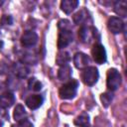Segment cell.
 <instances>
[{"label":"cell","instance_id":"4316f807","mask_svg":"<svg viewBox=\"0 0 127 127\" xmlns=\"http://www.w3.org/2000/svg\"><path fill=\"white\" fill-rule=\"evenodd\" d=\"M1 4H3V1H0V5H1Z\"/></svg>","mask_w":127,"mask_h":127},{"label":"cell","instance_id":"ffe728a7","mask_svg":"<svg viewBox=\"0 0 127 127\" xmlns=\"http://www.w3.org/2000/svg\"><path fill=\"white\" fill-rule=\"evenodd\" d=\"M22 62L23 64H35L37 63V57L35 54H32V53H25L23 54V57H22Z\"/></svg>","mask_w":127,"mask_h":127},{"label":"cell","instance_id":"9a60e30c","mask_svg":"<svg viewBox=\"0 0 127 127\" xmlns=\"http://www.w3.org/2000/svg\"><path fill=\"white\" fill-rule=\"evenodd\" d=\"M13 116H14V119L17 122H20V121L25 120L27 118V112H26L24 106L21 105V104H17L16 107H15V109H14Z\"/></svg>","mask_w":127,"mask_h":127},{"label":"cell","instance_id":"277c9868","mask_svg":"<svg viewBox=\"0 0 127 127\" xmlns=\"http://www.w3.org/2000/svg\"><path fill=\"white\" fill-rule=\"evenodd\" d=\"M91 55L95 63L99 64H102L106 62V51L101 44H95L92 47Z\"/></svg>","mask_w":127,"mask_h":127},{"label":"cell","instance_id":"30bf717a","mask_svg":"<svg viewBox=\"0 0 127 127\" xmlns=\"http://www.w3.org/2000/svg\"><path fill=\"white\" fill-rule=\"evenodd\" d=\"M44 102V97L41 94H32L27 97L26 99V105L30 109H38Z\"/></svg>","mask_w":127,"mask_h":127},{"label":"cell","instance_id":"7c38bea8","mask_svg":"<svg viewBox=\"0 0 127 127\" xmlns=\"http://www.w3.org/2000/svg\"><path fill=\"white\" fill-rule=\"evenodd\" d=\"M12 71L19 78H25L29 74V68L23 63H16V64H14L13 66H12Z\"/></svg>","mask_w":127,"mask_h":127},{"label":"cell","instance_id":"4fadbf2b","mask_svg":"<svg viewBox=\"0 0 127 127\" xmlns=\"http://www.w3.org/2000/svg\"><path fill=\"white\" fill-rule=\"evenodd\" d=\"M77 6H78L77 0H64L61 2V9L65 14L71 13Z\"/></svg>","mask_w":127,"mask_h":127},{"label":"cell","instance_id":"cb8c5ba5","mask_svg":"<svg viewBox=\"0 0 127 127\" xmlns=\"http://www.w3.org/2000/svg\"><path fill=\"white\" fill-rule=\"evenodd\" d=\"M0 23H1V25H12V23H13V18H12V16H10V15H3V17L1 18V20H0Z\"/></svg>","mask_w":127,"mask_h":127},{"label":"cell","instance_id":"44dd1931","mask_svg":"<svg viewBox=\"0 0 127 127\" xmlns=\"http://www.w3.org/2000/svg\"><path fill=\"white\" fill-rule=\"evenodd\" d=\"M28 85H29V88L34 90V91H39L42 89V82L37 79L36 77H32L29 79V82H28Z\"/></svg>","mask_w":127,"mask_h":127},{"label":"cell","instance_id":"d6986e66","mask_svg":"<svg viewBox=\"0 0 127 127\" xmlns=\"http://www.w3.org/2000/svg\"><path fill=\"white\" fill-rule=\"evenodd\" d=\"M69 60H70V57L67 52H60L57 56L56 62H57V64L59 65H64L69 62Z\"/></svg>","mask_w":127,"mask_h":127},{"label":"cell","instance_id":"7402d4cb","mask_svg":"<svg viewBox=\"0 0 127 127\" xmlns=\"http://www.w3.org/2000/svg\"><path fill=\"white\" fill-rule=\"evenodd\" d=\"M113 99V94L111 92H104L100 95V100L104 107H108Z\"/></svg>","mask_w":127,"mask_h":127},{"label":"cell","instance_id":"52a82bcc","mask_svg":"<svg viewBox=\"0 0 127 127\" xmlns=\"http://www.w3.org/2000/svg\"><path fill=\"white\" fill-rule=\"evenodd\" d=\"M107 26L108 29L111 33L113 34H119L122 33L124 30V23L123 21L119 18V17H111L109 18L108 22H107Z\"/></svg>","mask_w":127,"mask_h":127},{"label":"cell","instance_id":"9c48e42d","mask_svg":"<svg viewBox=\"0 0 127 127\" xmlns=\"http://www.w3.org/2000/svg\"><path fill=\"white\" fill-rule=\"evenodd\" d=\"M73 64L75 65V67L79 68V69H84L85 67L88 66L89 64V58L88 56H86L83 53H76L73 57Z\"/></svg>","mask_w":127,"mask_h":127},{"label":"cell","instance_id":"e0dca14e","mask_svg":"<svg viewBox=\"0 0 127 127\" xmlns=\"http://www.w3.org/2000/svg\"><path fill=\"white\" fill-rule=\"evenodd\" d=\"M74 125L78 127H90V120L87 113H82L74 119Z\"/></svg>","mask_w":127,"mask_h":127},{"label":"cell","instance_id":"ba28073f","mask_svg":"<svg viewBox=\"0 0 127 127\" xmlns=\"http://www.w3.org/2000/svg\"><path fill=\"white\" fill-rule=\"evenodd\" d=\"M38 35L33 31H26L21 37V44L23 47L30 48L37 44Z\"/></svg>","mask_w":127,"mask_h":127},{"label":"cell","instance_id":"5bb4252c","mask_svg":"<svg viewBox=\"0 0 127 127\" xmlns=\"http://www.w3.org/2000/svg\"><path fill=\"white\" fill-rule=\"evenodd\" d=\"M71 71L72 70L69 65H67V64L62 65L58 71V77L61 80H69L71 77Z\"/></svg>","mask_w":127,"mask_h":127},{"label":"cell","instance_id":"3957f363","mask_svg":"<svg viewBox=\"0 0 127 127\" xmlns=\"http://www.w3.org/2000/svg\"><path fill=\"white\" fill-rule=\"evenodd\" d=\"M106 84L109 90H116L121 84V74L116 68H109L107 71Z\"/></svg>","mask_w":127,"mask_h":127},{"label":"cell","instance_id":"603a6c76","mask_svg":"<svg viewBox=\"0 0 127 127\" xmlns=\"http://www.w3.org/2000/svg\"><path fill=\"white\" fill-rule=\"evenodd\" d=\"M8 119H9V114H8V112H7L5 109L1 108V109H0V127H1Z\"/></svg>","mask_w":127,"mask_h":127},{"label":"cell","instance_id":"8fae6325","mask_svg":"<svg viewBox=\"0 0 127 127\" xmlns=\"http://www.w3.org/2000/svg\"><path fill=\"white\" fill-rule=\"evenodd\" d=\"M15 102V96L13 92L6 91L0 95V107L3 109L11 107Z\"/></svg>","mask_w":127,"mask_h":127},{"label":"cell","instance_id":"2e32d148","mask_svg":"<svg viewBox=\"0 0 127 127\" xmlns=\"http://www.w3.org/2000/svg\"><path fill=\"white\" fill-rule=\"evenodd\" d=\"M89 18V15H88V12L85 10V9H81L79 10L78 12H76L74 15H73V22L76 24V25H79V24H82L84 22H86V20Z\"/></svg>","mask_w":127,"mask_h":127},{"label":"cell","instance_id":"7a4b0ae2","mask_svg":"<svg viewBox=\"0 0 127 127\" xmlns=\"http://www.w3.org/2000/svg\"><path fill=\"white\" fill-rule=\"evenodd\" d=\"M99 77V73L98 70L95 66H87L83 69V71L81 72V79L82 81L89 86L94 85Z\"/></svg>","mask_w":127,"mask_h":127},{"label":"cell","instance_id":"484cf974","mask_svg":"<svg viewBox=\"0 0 127 127\" xmlns=\"http://www.w3.org/2000/svg\"><path fill=\"white\" fill-rule=\"evenodd\" d=\"M12 127H33V124H32L28 119H25V120H23V121L18 122V124L12 125Z\"/></svg>","mask_w":127,"mask_h":127},{"label":"cell","instance_id":"6da1fadb","mask_svg":"<svg viewBox=\"0 0 127 127\" xmlns=\"http://www.w3.org/2000/svg\"><path fill=\"white\" fill-rule=\"evenodd\" d=\"M78 88V81L75 79H69L59 90V94L63 99H71L76 95Z\"/></svg>","mask_w":127,"mask_h":127},{"label":"cell","instance_id":"ac0fdd59","mask_svg":"<svg viewBox=\"0 0 127 127\" xmlns=\"http://www.w3.org/2000/svg\"><path fill=\"white\" fill-rule=\"evenodd\" d=\"M114 11L117 15L121 17H126L127 15V3L125 1H117L114 4Z\"/></svg>","mask_w":127,"mask_h":127},{"label":"cell","instance_id":"d4e9b609","mask_svg":"<svg viewBox=\"0 0 127 127\" xmlns=\"http://www.w3.org/2000/svg\"><path fill=\"white\" fill-rule=\"evenodd\" d=\"M58 27L60 30H69V22L67 20H61L58 23Z\"/></svg>","mask_w":127,"mask_h":127},{"label":"cell","instance_id":"8992f818","mask_svg":"<svg viewBox=\"0 0 127 127\" xmlns=\"http://www.w3.org/2000/svg\"><path fill=\"white\" fill-rule=\"evenodd\" d=\"M72 42V32L70 30H61L58 37V48L64 49Z\"/></svg>","mask_w":127,"mask_h":127},{"label":"cell","instance_id":"5b68a950","mask_svg":"<svg viewBox=\"0 0 127 127\" xmlns=\"http://www.w3.org/2000/svg\"><path fill=\"white\" fill-rule=\"evenodd\" d=\"M97 33L96 29L89 26H82L78 31V37L82 43H89Z\"/></svg>","mask_w":127,"mask_h":127}]
</instances>
